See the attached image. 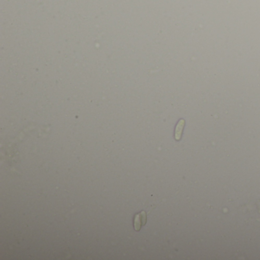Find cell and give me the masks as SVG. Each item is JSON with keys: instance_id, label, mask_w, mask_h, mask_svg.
Segmentation results:
<instances>
[{"instance_id": "1", "label": "cell", "mask_w": 260, "mask_h": 260, "mask_svg": "<svg viewBox=\"0 0 260 260\" xmlns=\"http://www.w3.org/2000/svg\"><path fill=\"white\" fill-rule=\"evenodd\" d=\"M184 126H185V120L182 119L178 122L175 130V139L176 140H179L181 139Z\"/></svg>"}, {"instance_id": "2", "label": "cell", "mask_w": 260, "mask_h": 260, "mask_svg": "<svg viewBox=\"0 0 260 260\" xmlns=\"http://www.w3.org/2000/svg\"><path fill=\"white\" fill-rule=\"evenodd\" d=\"M142 225L143 224H142V220H141V218H140V214H137L135 216L134 220V227L135 230H137V231L140 230Z\"/></svg>"}, {"instance_id": "3", "label": "cell", "mask_w": 260, "mask_h": 260, "mask_svg": "<svg viewBox=\"0 0 260 260\" xmlns=\"http://www.w3.org/2000/svg\"><path fill=\"white\" fill-rule=\"evenodd\" d=\"M140 215L141 220H142V224L145 225V223L147 222V214H146V212L145 211H141L140 213Z\"/></svg>"}]
</instances>
